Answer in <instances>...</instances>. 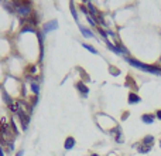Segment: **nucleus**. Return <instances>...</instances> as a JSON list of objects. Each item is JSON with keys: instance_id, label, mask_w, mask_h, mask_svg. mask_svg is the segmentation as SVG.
Returning <instances> with one entry per match:
<instances>
[{"instance_id": "f257e3e1", "label": "nucleus", "mask_w": 161, "mask_h": 156, "mask_svg": "<svg viewBox=\"0 0 161 156\" xmlns=\"http://www.w3.org/2000/svg\"><path fill=\"white\" fill-rule=\"evenodd\" d=\"M126 61L129 63L130 65L136 67V68L141 69V71H145V72H150V74H156V75H161V68L160 67H156V65H148V64H143L134 58H131L129 55H126Z\"/></svg>"}, {"instance_id": "f03ea898", "label": "nucleus", "mask_w": 161, "mask_h": 156, "mask_svg": "<svg viewBox=\"0 0 161 156\" xmlns=\"http://www.w3.org/2000/svg\"><path fill=\"white\" fill-rule=\"evenodd\" d=\"M16 13H17V16H18L20 18H23V20L28 18L32 14L31 1H28V0H23V4L16 9Z\"/></svg>"}, {"instance_id": "7ed1b4c3", "label": "nucleus", "mask_w": 161, "mask_h": 156, "mask_svg": "<svg viewBox=\"0 0 161 156\" xmlns=\"http://www.w3.org/2000/svg\"><path fill=\"white\" fill-rule=\"evenodd\" d=\"M17 116H18V121H20V125H21V129L23 131H27L28 129V125H30V121H31V115H28L24 109H18L17 111Z\"/></svg>"}, {"instance_id": "20e7f679", "label": "nucleus", "mask_w": 161, "mask_h": 156, "mask_svg": "<svg viewBox=\"0 0 161 156\" xmlns=\"http://www.w3.org/2000/svg\"><path fill=\"white\" fill-rule=\"evenodd\" d=\"M57 29H58V21L57 20H48L43 24V34H48V33L57 30Z\"/></svg>"}, {"instance_id": "39448f33", "label": "nucleus", "mask_w": 161, "mask_h": 156, "mask_svg": "<svg viewBox=\"0 0 161 156\" xmlns=\"http://www.w3.org/2000/svg\"><path fill=\"white\" fill-rule=\"evenodd\" d=\"M110 134L114 135V140H116L117 143H123V134H122L120 126H114L112 131H110Z\"/></svg>"}, {"instance_id": "423d86ee", "label": "nucleus", "mask_w": 161, "mask_h": 156, "mask_svg": "<svg viewBox=\"0 0 161 156\" xmlns=\"http://www.w3.org/2000/svg\"><path fill=\"white\" fill-rule=\"evenodd\" d=\"M75 145H76V140H75L74 136H66L64 142V149L65 151H71V149L75 148Z\"/></svg>"}, {"instance_id": "0eeeda50", "label": "nucleus", "mask_w": 161, "mask_h": 156, "mask_svg": "<svg viewBox=\"0 0 161 156\" xmlns=\"http://www.w3.org/2000/svg\"><path fill=\"white\" fill-rule=\"evenodd\" d=\"M38 21H40V17H38V14H37V13H32L28 18L23 20V23H28V24H30V26H32V27H37Z\"/></svg>"}, {"instance_id": "6e6552de", "label": "nucleus", "mask_w": 161, "mask_h": 156, "mask_svg": "<svg viewBox=\"0 0 161 156\" xmlns=\"http://www.w3.org/2000/svg\"><path fill=\"white\" fill-rule=\"evenodd\" d=\"M127 102H129L130 105L140 104V102H141V98H140V95H137L136 92H130L129 97H127Z\"/></svg>"}, {"instance_id": "1a4fd4ad", "label": "nucleus", "mask_w": 161, "mask_h": 156, "mask_svg": "<svg viewBox=\"0 0 161 156\" xmlns=\"http://www.w3.org/2000/svg\"><path fill=\"white\" fill-rule=\"evenodd\" d=\"M154 121H156L154 114H143L141 115V122L145 123V125H151V123H154Z\"/></svg>"}, {"instance_id": "9d476101", "label": "nucleus", "mask_w": 161, "mask_h": 156, "mask_svg": "<svg viewBox=\"0 0 161 156\" xmlns=\"http://www.w3.org/2000/svg\"><path fill=\"white\" fill-rule=\"evenodd\" d=\"M75 87H76V89H78L80 94H82V97H88V94H89V88L86 87L82 81L76 82V84H75Z\"/></svg>"}, {"instance_id": "9b49d317", "label": "nucleus", "mask_w": 161, "mask_h": 156, "mask_svg": "<svg viewBox=\"0 0 161 156\" xmlns=\"http://www.w3.org/2000/svg\"><path fill=\"white\" fill-rule=\"evenodd\" d=\"M78 27H79V31L82 33V35H83L85 38H95V34H93L89 29H86V27H83V26H80V24Z\"/></svg>"}, {"instance_id": "f8f14e48", "label": "nucleus", "mask_w": 161, "mask_h": 156, "mask_svg": "<svg viewBox=\"0 0 161 156\" xmlns=\"http://www.w3.org/2000/svg\"><path fill=\"white\" fill-rule=\"evenodd\" d=\"M140 143L144 145V146H153V145H154V136H153V135H145Z\"/></svg>"}, {"instance_id": "ddd939ff", "label": "nucleus", "mask_w": 161, "mask_h": 156, "mask_svg": "<svg viewBox=\"0 0 161 156\" xmlns=\"http://www.w3.org/2000/svg\"><path fill=\"white\" fill-rule=\"evenodd\" d=\"M86 9H88V12H89V16H97L99 13H97V10H96V7L89 1V3H86Z\"/></svg>"}, {"instance_id": "4468645a", "label": "nucleus", "mask_w": 161, "mask_h": 156, "mask_svg": "<svg viewBox=\"0 0 161 156\" xmlns=\"http://www.w3.org/2000/svg\"><path fill=\"white\" fill-rule=\"evenodd\" d=\"M69 10H71V13H72V16H74V20L78 23V13H76V9H75L74 0H71V3H69Z\"/></svg>"}, {"instance_id": "2eb2a0df", "label": "nucleus", "mask_w": 161, "mask_h": 156, "mask_svg": "<svg viewBox=\"0 0 161 156\" xmlns=\"http://www.w3.org/2000/svg\"><path fill=\"white\" fill-rule=\"evenodd\" d=\"M9 126H10V131L13 132V135H14V136H16V135H18V129H17L16 122H14V119H13V118L10 119V123H9Z\"/></svg>"}, {"instance_id": "dca6fc26", "label": "nucleus", "mask_w": 161, "mask_h": 156, "mask_svg": "<svg viewBox=\"0 0 161 156\" xmlns=\"http://www.w3.org/2000/svg\"><path fill=\"white\" fill-rule=\"evenodd\" d=\"M27 31H31V33H37V29L32 27L30 24H24L23 29H21V33H27Z\"/></svg>"}, {"instance_id": "f3484780", "label": "nucleus", "mask_w": 161, "mask_h": 156, "mask_svg": "<svg viewBox=\"0 0 161 156\" xmlns=\"http://www.w3.org/2000/svg\"><path fill=\"white\" fill-rule=\"evenodd\" d=\"M30 88H31L34 95H38V94H40V85H38V82H34V81H32L31 84H30Z\"/></svg>"}, {"instance_id": "a211bd4d", "label": "nucleus", "mask_w": 161, "mask_h": 156, "mask_svg": "<svg viewBox=\"0 0 161 156\" xmlns=\"http://www.w3.org/2000/svg\"><path fill=\"white\" fill-rule=\"evenodd\" d=\"M151 148H153V146H144V145H141V143H140L137 151H139V153H148V152L151 151Z\"/></svg>"}, {"instance_id": "6ab92c4d", "label": "nucleus", "mask_w": 161, "mask_h": 156, "mask_svg": "<svg viewBox=\"0 0 161 156\" xmlns=\"http://www.w3.org/2000/svg\"><path fill=\"white\" fill-rule=\"evenodd\" d=\"M82 47L83 48H86L88 51H91L92 54H97V50L93 47V46H91V44H86V43H82Z\"/></svg>"}, {"instance_id": "aec40b11", "label": "nucleus", "mask_w": 161, "mask_h": 156, "mask_svg": "<svg viewBox=\"0 0 161 156\" xmlns=\"http://www.w3.org/2000/svg\"><path fill=\"white\" fill-rule=\"evenodd\" d=\"M6 151H7V153H12V152H14V142H13V140L7 142V145H6Z\"/></svg>"}, {"instance_id": "412c9836", "label": "nucleus", "mask_w": 161, "mask_h": 156, "mask_svg": "<svg viewBox=\"0 0 161 156\" xmlns=\"http://www.w3.org/2000/svg\"><path fill=\"white\" fill-rule=\"evenodd\" d=\"M96 30L99 31V34H100L102 37H103V40L106 41V40H108V33H106V31H105L103 29H100V27H96Z\"/></svg>"}, {"instance_id": "4be33fe9", "label": "nucleus", "mask_w": 161, "mask_h": 156, "mask_svg": "<svg viewBox=\"0 0 161 156\" xmlns=\"http://www.w3.org/2000/svg\"><path fill=\"white\" fill-rule=\"evenodd\" d=\"M3 99H4V102L7 105H10V104H13V101H12V98L6 94V92H3Z\"/></svg>"}, {"instance_id": "5701e85b", "label": "nucleus", "mask_w": 161, "mask_h": 156, "mask_svg": "<svg viewBox=\"0 0 161 156\" xmlns=\"http://www.w3.org/2000/svg\"><path fill=\"white\" fill-rule=\"evenodd\" d=\"M86 20H88V23L92 26V27H96V21L93 20V18L91 17V16H86Z\"/></svg>"}, {"instance_id": "b1692460", "label": "nucleus", "mask_w": 161, "mask_h": 156, "mask_svg": "<svg viewBox=\"0 0 161 156\" xmlns=\"http://www.w3.org/2000/svg\"><path fill=\"white\" fill-rule=\"evenodd\" d=\"M80 12L83 13V14H86V16H89V12H88V9H86V6H83V4H80L79 6Z\"/></svg>"}, {"instance_id": "393cba45", "label": "nucleus", "mask_w": 161, "mask_h": 156, "mask_svg": "<svg viewBox=\"0 0 161 156\" xmlns=\"http://www.w3.org/2000/svg\"><path fill=\"white\" fill-rule=\"evenodd\" d=\"M154 115H156V119H160V121H161V109H158Z\"/></svg>"}, {"instance_id": "a878e982", "label": "nucleus", "mask_w": 161, "mask_h": 156, "mask_svg": "<svg viewBox=\"0 0 161 156\" xmlns=\"http://www.w3.org/2000/svg\"><path fill=\"white\" fill-rule=\"evenodd\" d=\"M23 155H24V151H23V149H21V151H18V152L16 153V156H23Z\"/></svg>"}, {"instance_id": "bb28decb", "label": "nucleus", "mask_w": 161, "mask_h": 156, "mask_svg": "<svg viewBox=\"0 0 161 156\" xmlns=\"http://www.w3.org/2000/svg\"><path fill=\"white\" fill-rule=\"evenodd\" d=\"M0 156H6L4 155V151H3V146L0 145Z\"/></svg>"}, {"instance_id": "cd10ccee", "label": "nucleus", "mask_w": 161, "mask_h": 156, "mask_svg": "<svg viewBox=\"0 0 161 156\" xmlns=\"http://www.w3.org/2000/svg\"><path fill=\"white\" fill-rule=\"evenodd\" d=\"M91 156H99L97 153H91Z\"/></svg>"}, {"instance_id": "c85d7f7f", "label": "nucleus", "mask_w": 161, "mask_h": 156, "mask_svg": "<svg viewBox=\"0 0 161 156\" xmlns=\"http://www.w3.org/2000/svg\"><path fill=\"white\" fill-rule=\"evenodd\" d=\"M82 1H86V3H89V0H82Z\"/></svg>"}, {"instance_id": "c756f323", "label": "nucleus", "mask_w": 161, "mask_h": 156, "mask_svg": "<svg viewBox=\"0 0 161 156\" xmlns=\"http://www.w3.org/2000/svg\"><path fill=\"white\" fill-rule=\"evenodd\" d=\"M160 148H161V139H160Z\"/></svg>"}]
</instances>
